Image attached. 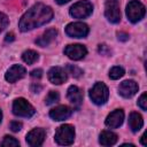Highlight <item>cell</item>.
<instances>
[{
	"mask_svg": "<svg viewBox=\"0 0 147 147\" xmlns=\"http://www.w3.org/2000/svg\"><path fill=\"white\" fill-rule=\"evenodd\" d=\"M52 18L53 10L49 6H46L44 3H36L21 17L18 28L22 32H26L48 23Z\"/></svg>",
	"mask_w": 147,
	"mask_h": 147,
	"instance_id": "cell-1",
	"label": "cell"
},
{
	"mask_svg": "<svg viewBox=\"0 0 147 147\" xmlns=\"http://www.w3.org/2000/svg\"><path fill=\"white\" fill-rule=\"evenodd\" d=\"M54 139L61 146H69L75 140V127L70 124H63L57 127Z\"/></svg>",
	"mask_w": 147,
	"mask_h": 147,
	"instance_id": "cell-2",
	"label": "cell"
},
{
	"mask_svg": "<svg viewBox=\"0 0 147 147\" xmlns=\"http://www.w3.org/2000/svg\"><path fill=\"white\" fill-rule=\"evenodd\" d=\"M108 96H109L108 87L102 82L95 83L93 85V87L90 90V98L95 105L101 106V105L106 103L108 100Z\"/></svg>",
	"mask_w": 147,
	"mask_h": 147,
	"instance_id": "cell-3",
	"label": "cell"
},
{
	"mask_svg": "<svg viewBox=\"0 0 147 147\" xmlns=\"http://www.w3.org/2000/svg\"><path fill=\"white\" fill-rule=\"evenodd\" d=\"M145 13H146L145 6L138 0H131L126 5V16L129 21L132 23H137L141 21L145 16Z\"/></svg>",
	"mask_w": 147,
	"mask_h": 147,
	"instance_id": "cell-4",
	"label": "cell"
},
{
	"mask_svg": "<svg viewBox=\"0 0 147 147\" xmlns=\"http://www.w3.org/2000/svg\"><path fill=\"white\" fill-rule=\"evenodd\" d=\"M13 113L16 116L29 118L34 115L36 110L30 102H28L24 98H18V99H15L13 102Z\"/></svg>",
	"mask_w": 147,
	"mask_h": 147,
	"instance_id": "cell-5",
	"label": "cell"
},
{
	"mask_svg": "<svg viewBox=\"0 0 147 147\" xmlns=\"http://www.w3.org/2000/svg\"><path fill=\"white\" fill-rule=\"evenodd\" d=\"M93 11V6L90 1H86V0H82V1H78L76 3H74L71 7H70V15L75 18H85V17H88Z\"/></svg>",
	"mask_w": 147,
	"mask_h": 147,
	"instance_id": "cell-6",
	"label": "cell"
},
{
	"mask_svg": "<svg viewBox=\"0 0 147 147\" xmlns=\"http://www.w3.org/2000/svg\"><path fill=\"white\" fill-rule=\"evenodd\" d=\"M105 15L111 23H118L121 21V10L118 0H107L105 3Z\"/></svg>",
	"mask_w": 147,
	"mask_h": 147,
	"instance_id": "cell-7",
	"label": "cell"
},
{
	"mask_svg": "<svg viewBox=\"0 0 147 147\" xmlns=\"http://www.w3.org/2000/svg\"><path fill=\"white\" fill-rule=\"evenodd\" d=\"M65 33L71 38H84L88 34V26L83 22H72L65 26Z\"/></svg>",
	"mask_w": 147,
	"mask_h": 147,
	"instance_id": "cell-8",
	"label": "cell"
},
{
	"mask_svg": "<svg viewBox=\"0 0 147 147\" xmlns=\"http://www.w3.org/2000/svg\"><path fill=\"white\" fill-rule=\"evenodd\" d=\"M64 54L69 59H71L74 61H78V60H82L85 57V55L87 54V49L84 45L74 44V45H68L64 48Z\"/></svg>",
	"mask_w": 147,
	"mask_h": 147,
	"instance_id": "cell-9",
	"label": "cell"
},
{
	"mask_svg": "<svg viewBox=\"0 0 147 147\" xmlns=\"http://www.w3.org/2000/svg\"><path fill=\"white\" fill-rule=\"evenodd\" d=\"M45 137H46L45 130L40 129V127H36L26 134V142L31 147H38V146L42 145Z\"/></svg>",
	"mask_w": 147,
	"mask_h": 147,
	"instance_id": "cell-10",
	"label": "cell"
},
{
	"mask_svg": "<svg viewBox=\"0 0 147 147\" xmlns=\"http://www.w3.org/2000/svg\"><path fill=\"white\" fill-rule=\"evenodd\" d=\"M67 71L61 67H53L48 71V79L52 84L61 85L67 80Z\"/></svg>",
	"mask_w": 147,
	"mask_h": 147,
	"instance_id": "cell-11",
	"label": "cell"
},
{
	"mask_svg": "<svg viewBox=\"0 0 147 147\" xmlns=\"http://www.w3.org/2000/svg\"><path fill=\"white\" fill-rule=\"evenodd\" d=\"M25 74H26V70L24 67H22L20 64H14L7 70L5 78L9 83H15L18 79H22L25 76Z\"/></svg>",
	"mask_w": 147,
	"mask_h": 147,
	"instance_id": "cell-12",
	"label": "cell"
},
{
	"mask_svg": "<svg viewBox=\"0 0 147 147\" xmlns=\"http://www.w3.org/2000/svg\"><path fill=\"white\" fill-rule=\"evenodd\" d=\"M138 84L134 80H124L118 86V93L123 98H131L138 92Z\"/></svg>",
	"mask_w": 147,
	"mask_h": 147,
	"instance_id": "cell-13",
	"label": "cell"
},
{
	"mask_svg": "<svg viewBox=\"0 0 147 147\" xmlns=\"http://www.w3.org/2000/svg\"><path fill=\"white\" fill-rule=\"evenodd\" d=\"M72 114V109L68 106H57L55 108H53L51 111H49V117L54 121H63V119H67L71 116Z\"/></svg>",
	"mask_w": 147,
	"mask_h": 147,
	"instance_id": "cell-14",
	"label": "cell"
},
{
	"mask_svg": "<svg viewBox=\"0 0 147 147\" xmlns=\"http://www.w3.org/2000/svg\"><path fill=\"white\" fill-rule=\"evenodd\" d=\"M123 121H124V111H123L122 109H116V110L111 111V113L107 116L105 123H106V125H107L108 127H110V129H116V127H118V126L122 125Z\"/></svg>",
	"mask_w": 147,
	"mask_h": 147,
	"instance_id": "cell-15",
	"label": "cell"
},
{
	"mask_svg": "<svg viewBox=\"0 0 147 147\" xmlns=\"http://www.w3.org/2000/svg\"><path fill=\"white\" fill-rule=\"evenodd\" d=\"M67 96H68V100L74 105L75 108L80 107V105L83 102V92L78 86H76V85L69 86L68 92H67Z\"/></svg>",
	"mask_w": 147,
	"mask_h": 147,
	"instance_id": "cell-16",
	"label": "cell"
},
{
	"mask_svg": "<svg viewBox=\"0 0 147 147\" xmlns=\"http://www.w3.org/2000/svg\"><path fill=\"white\" fill-rule=\"evenodd\" d=\"M57 36V31L55 29H48L46 30L38 39H36V44L40 47H46L48 46L53 40H55Z\"/></svg>",
	"mask_w": 147,
	"mask_h": 147,
	"instance_id": "cell-17",
	"label": "cell"
},
{
	"mask_svg": "<svg viewBox=\"0 0 147 147\" xmlns=\"http://www.w3.org/2000/svg\"><path fill=\"white\" fill-rule=\"evenodd\" d=\"M117 134L111 132V131H102L99 136V142L102 145V146H113L117 142Z\"/></svg>",
	"mask_w": 147,
	"mask_h": 147,
	"instance_id": "cell-18",
	"label": "cell"
},
{
	"mask_svg": "<svg viewBox=\"0 0 147 147\" xmlns=\"http://www.w3.org/2000/svg\"><path fill=\"white\" fill-rule=\"evenodd\" d=\"M144 125V119L140 114L137 111H132L129 116V126L132 130V132H138Z\"/></svg>",
	"mask_w": 147,
	"mask_h": 147,
	"instance_id": "cell-19",
	"label": "cell"
},
{
	"mask_svg": "<svg viewBox=\"0 0 147 147\" xmlns=\"http://www.w3.org/2000/svg\"><path fill=\"white\" fill-rule=\"evenodd\" d=\"M38 59H39V54L32 49H28L22 54V60L26 64H33L34 62L38 61Z\"/></svg>",
	"mask_w": 147,
	"mask_h": 147,
	"instance_id": "cell-20",
	"label": "cell"
},
{
	"mask_svg": "<svg viewBox=\"0 0 147 147\" xmlns=\"http://www.w3.org/2000/svg\"><path fill=\"white\" fill-rule=\"evenodd\" d=\"M124 74H125L124 69H123L122 67L116 65V67H113V68L109 70V78L116 80V79H119L121 77H123Z\"/></svg>",
	"mask_w": 147,
	"mask_h": 147,
	"instance_id": "cell-21",
	"label": "cell"
},
{
	"mask_svg": "<svg viewBox=\"0 0 147 147\" xmlns=\"http://www.w3.org/2000/svg\"><path fill=\"white\" fill-rule=\"evenodd\" d=\"M59 100H60V94H59V92H56V91H49V93L47 94V96H46V99H45V103H46L47 106H51V105L57 102Z\"/></svg>",
	"mask_w": 147,
	"mask_h": 147,
	"instance_id": "cell-22",
	"label": "cell"
},
{
	"mask_svg": "<svg viewBox=\"0 0 147 147\" xmlns=\"http://www.w3.org/2000/svg\"><path fill=\"white\" fill-rule=\"evenodd\" d=\"M67 71L68 74H70L74 78H79L82 75H83V70L80 68H78L77 65H74V64H68L67 65Z\"/></svg>",
	"mask_w": 147,
	"mask_h": 147,
	"instance_id": "cell-23",
	"label": "cell"
},
{
	"mask_svg": "<svg viewBox=\"0 0 147 147\" xmlns=\"http://www.w3.org/2000/svg\"><path fill=\"white\" fill-rule=\"evenodd\" d=\"M1 145H2V147H14V146H20V141L17 139H15L14 137L6 136L3 138V141Z\"/></svg>",
	"mask_w": 147,
	"mask_h": 147,
	"instance_id": "cell-24",
	"label": "cell"
},
{
	"mask_svg": "<svg viewBox=\"0 0 147 147\" xmlns=\"http://www.w3.org/2000/svg\"><path fill=\"white\" fill-rule=\"evenodd\" d=\"M138 106L142 109V110H147V93H142L141 96L138 100Z\"/></svg>",
	"mask_w": 147,
	"mask_h": 147,
	"instance_id": "cell-25",
	"label": "cell"
},
{
	"mask_svg": "<svg viewBox=\"0 0 147 147\" xmlns=\"http://www.w3.org/2000/svg\"><path fill=\"white\" fill-rule=\"evenodd\" d=\"M8 23H9V20L7 17V15L3 14V13H0V32L3 31L7 28Z\"/></svg>",
	"mask_w": 147,
	"mask_h": 147,
	"instance_id": "cell-26",
	"label": "cell"
},
{
	"mask_svg": "<svg viewBox=\"0 0 147 147\" xmlns=\"http://www.w3.org/2000/svg\"><path fill=\"white\" fill-rule=\"evenodd\" d=\"M22 126H23L22 123L18 122V121H13V122L10 123V125H9V127H10V130H11L13 132H18V131H21Z\"/></svg>",
	"mask_w": 147,
	"mask_h": 147,
	"instance_id": "cell-27",
	"label": "cell"
},
{
	"mask_svg": "<svg viewBox=\"0 0 147 147\" xmlns=\"http://www.w3.org/2000/svg\"><path fill=\"white\" fill-rule=\"evenodd\" d=\"M99 53L102 54V55H109L110 54V49L107 47V45L102 44V45H99Z\"/></svg>",
	"mask_w": 147,
	"mask_h": 147,
	"instance_id": "cell-28",
	"label": "cell"
},
{
	"mask_svg": "<svg viewBox=\"0 0 147 147\" xmlns=\"http://www.w3.org/2000/svg\"><path fill=\"white\" fill-rule=\"evenodd\" d=\"M30 75H31L32 78L39 79V78H41V76H42V70H41V69H34V70H32V71L30 72Z\"/></svg>",
	"mask_w": 147,
	"mask_h": 147,
	"instance_id": "cell-29",
	"label": "cell"
},
{
	"mask_svg": "<svg viewBox=\"0 0 147 147\" xmlns=\"http://www.w3.org/2000/svg\"><path fill=\"white\" fill-rule=\"evenodd\" d=\"M117 38L119 41H126L129 40V34L126 32H117Z\"/></svg>",
	"mask_w": 147,
	"mask_h": 147,
	"instance_id": "cell-30",
	"label": "cell"
},
{
	"mask_svg": "<svg viewBox=\"0 0 147 147\" xmlns=\"http://www.w3.org/2000/svg\"><path fill=\"white\" fill-rule=\"evenodd\" d=\"M41 90H42V86L39 85L38 83H33L31 85V92H33V93H39Z\"/></svg>",
	"mask_w": 147,
	"mask_h": 147,
	"instance_id": "cell-31",
	"label": "cell"
},
{
	"mask_svg": "<svg viewBox=\"0 0 147 147\" xmlns=\"http://www.w3.org/2000/svg\"><path fill=\"white\" fill-rule=\"evenodd\" d=\"M14 40H15V36H14L13 32H9V33L6 34V37H5V41L6 42H11Z\"/></svg>",
	"mask_w": 147,
	"mask_h": 147,
	"instance_id": "cell-32",
	"label": "cell"
},
{
	"mask_svg": "<svg viewBox=\"0 0 147 147\" xmlns=\"http://www.w3.org/2000/svg\"><path fill=\"white\" fill-rule=\"evenodd\" d=\"M140 141H141V144H142L144 146H147V142H146V133H144V134L141 136V139H140Z\"/></svg>",
	"mask_w": 147,
	"mask_h": 147,
	"instance_id": "cell-33",
	"label": "cell"
},
{
	"mask_svg": "<svg viewBox=\"0 0 147 147\" xmlns=\"http://www.w3.org/2000/svg\"><path fill=\"white\" fill-rule=\"evenodd\" d=\"M59 5H63V3H67V2H69L70 0H55Z\"/></svg>",
	"mask_w": 147,
	"mask_h": 147,
	"instance_id": "cell-34",
	"label": "cell"
},
{
	"mask_svg": "<svg viewBox=\"0 0 147 147\" xmlns=\"http://www.w3.org/2000/svg\"><path fill=\"white\" fill-rule=\"evenodd\" d=\"M1 118H2V113H1V110H0V122H1Z\"/></svg>",
	"mask_w": 147,
	"mask_h": 147,
	"instance_id": "cell-35",
	"label": "cell"
}]
</instances>
